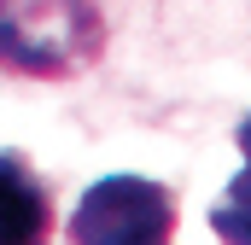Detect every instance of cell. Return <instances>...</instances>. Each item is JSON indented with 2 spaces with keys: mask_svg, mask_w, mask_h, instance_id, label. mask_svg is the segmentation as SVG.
<instances>
[{
  "mask_svg": "<svg viewBox=\"0 0 251 245\" xmlns=\"http://www.w3.org/2000/svg\"><path fill=\"white\" fill-rule=\"evenodd\" d=\"M105 18L94 0H0V70L59 82L100 59Z\"/></svg>",
  "mask_w": 251,
  "mask_h": 245,
  "instance_id": "obj_1",
  "label": "cell"
},
{
  "mask_svg": "<svg viewBox=\"0 0 251 245\" xmlns=\"http://www.w3.org/2000/svg\"><path fill=\"white\" fill-rule=\"evenodd\" d=\"M176 193L146 175H105L76 198L70 245H170Z\"/></svg>",
  "mask_w": 251,
  "mask_h": 245,
  "instance_id": "obj_2",
  "label": "cell"
},
{
  "mask_svg": "<svg viewBox=\"0 0 251 245\" xmlns=\"http://www.w3.org/2000/svg\"><path fill=\"white\" fill-rule=\"evenodd\" d=\"M0 245H53V193L24 152H0Z\"/></svg>",
  "mask_w": 251,
  "mask_h": 245,
  "instance_id": "obj_3",
  "label": "cell"
},
{
  "mask_svg": "<svg viewBox=\"0 0 251 245\" xmlns=\"http://www.w3.org/2000/svg\"><path fill=\"white\" fill-rule=\"evenodd\" d=\"M210 228H216L222 245H251V175H246V170L228 181L222 204L210 210Z\"/></svg>",
  "mask_w": 251,
  "mask_h": 245,
  "instance_id": "obj_4",
  "label": "cell"
},
{
  "mask_svg": "<svg viewBox=\"0 0 251 245\" xmlns=\"http://www.w3.org/2000/svg\"><path fill=\"white\" fill-rule=\"evenodd\" d=\"M240 158H246V175H251V117L240 122Z\"/></svg>",
  "mask_w": 251,
  "mask_h": 245,
  "instance_id": "obj_5",
  "label": "cell"
}]
</instances>
